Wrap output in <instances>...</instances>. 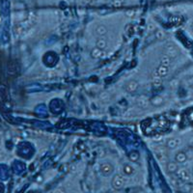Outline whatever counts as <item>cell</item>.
<instances>
[{
	"mask_svg": "<svg viewBox=\"0 0 193 193\" xmlns=\"http://www.w3.org/2000/svg\"><path fill=\"white\" fill-rule=\"evenodd\" d=\"M138 88V83L136 81H133V80H131V81H128L126 86H125V89L130 92V93H132L134 91H136V89Z\"/></svg>",
	"mask_w": 193,
	"mask_h": 193,
	"instance_id": "cell-3",
	"label": "cell"
},
{
	"mask_svg": "<svg viewBox=\"0 0 193 193\" xmlns=\"http://www.w3.org/2000/svg\"><path fill=\"white\" fill-rule=\"evenodd\" d=\"M124 183H125V180L121 175H116L113 178V180H112V186H113L115 189L122 188Z\"/></svg>",
	"mask_w": 193,
	"mask_h": 193,
	"instance_id": "cell-1",
	"label": "cell"
},
{
	"mask_svg": "<svg viewBox=\"0 0 193 193\" xmlns=\"http://www.w3.org/2000/svg\"><path fill=\"white\" fill-rule=\"evenodd\" d=\"M113 171H114V168L110 163L105 162V163H102L101 165V172L103 176L107 177V176H109V175H111L112 173H113Z\"/></svg>",
	"mask_w": 193,
	"mask_h": 193,
	"instance_id": "cell-2",
	"label": "cell"
},
{
	"mask_svg": "<svg viewBox=\"0 0 193 193\" xmlns=\"http://www.w3.org/2000/svg\"><path fill=\"white\" fill-rule=\"evenodd\" d=\"M53 193H66L65 190H64L63 188H57V189H55L53 191Z\"/></svg>",
	"mask_w": 193,
	"mask_h": 193,
	"instance_id": "cell-20",
	"label": "cell"
},
{
	"mask_svg": "<svg viewBox=\"0 0 193 193\" xmlns=\"http://www.w3.org/2000/svg\"><path fill=\"white\" fill-rule=\"evenodd\" d=\"M130 158L132 160V161H137L139 158V154L137 152H132L131 154L130 155Z\"/></svg>",
	"mask_w": 193,
	"mask_h": 193,
	"instance_id": "cell-12",
	"label": "cell"
},
{
	"mask_svg": "<svg viewBox=\"0 0 193 193\" xmlns=\"http://www.w3.org/2000/svg\"><path fill=\"white\" fill-rule=\"evenodd\" d=\"M9 178V170L6 165H0V180H7Z\"/></svg>",
	"mask_w": 193,
	"mask_h": 193,
	"instance_id": "cell-4",
	"label": "cell"
},
{
	"mask_svg": "<svg viewBox=\"0 0 193 193\" xmlns=\"http://www.w3.org/2000/svg\"><path fill=\"white\" fill-rule=\"evenodd\" d=\"M186 174H187L186 172H183V171H182V174H181V176L182 177V178L187 179V178H188V177H187V175H186Z\"/></svg>",
	"mask_w": 193,
	"mask_h": 193,
	"instance_id": "cell-22",
	"label": "cell"
},
{
	"mask_svg": "<svg viewBox=\"0 0 193 193\" xmlns=\"http://www.w3.org/2000/svg\"><path fill=\"white\" fill-rule=\"evenodd\" d=\"M163 37H164V36L162 35V33H161V32H159V31H158V32H157V39H159V40H161V39H162Z\"/></svg>",
	"mask_w": 193,
	"mask_h": 193,
	"instance_id": "cell-21",
	"label": "cell"
},
{
	"mask_svg": "<svg viewBox=\"0 0 193 193\" xmlns=\"http://www.w3.org/2000/svg\"><path fill=\"white\" fill-rule=\"evenodd\" d=\"M186 155L184 154H182V152H180V154H178L177 155V157H176V159H177V161H179V162H182V161H184V160H186Z\"/></svg>",
	"mask_w": 193,
	"mask_h": 193,
	"instance_id": "cell-13",
	"label": "cell"
},
{
	"mask_svg": "<svg viewBox=\"0 0 193 193\" xmlns=\"http://www.w3.org/2000/svg\"><path fill=\"white\" fill-rule=\"evenodd\" d=\"M96 32L98 33L99 35H104L106 33V28L104 26H99L98 28H96Z\"/></svg>",
	"mask_w": 193,
	"mask_h": 193,
	"instance_id": "cell-14",
	"label": "cell"
},
{
	"mask_svg": "<svg viewBox=\"0 0 193 193\" xmlns=\"http://www.w3.org/2000/svg\"><path fill=\"white\" fill-rule=\"evenodd\" d=\"M169 64H170V59H169V57H163L161 60V66L168 67Z\"/></svg>",
	"mask_w": 193,
	"mask_h": 193,
	"instance_id": "cell-16",
	"label": "cell"
},
{
	"mask_svg": "<svg viewBox=\"0 0 193 193\" xmlns=\"http://www.w3.org/2000/svg\"><path fill=\"white\" fill-rule=\"evenodd\" d=\"M115 193H120V192H118V191H117V192H115Z\"/></svg>",
	"mask_w": 193,
	"mask_h": 193,
	"instance_id": "cell-24",
	"label": "cell"
},
{
	"mask_svg": "<svg viewBox=\"0 0 193 193\" xmlns=\"http://www.w3.org/2000/svg\"><path fill=\"white\" fill-rule=\"evenodd\" d=\"M151 102H152V104H154V105H160V104L163 102V99L161 98V96H154V98L151 100Z\"/></svg>",
	"mask_w": 193,
	"mask_h": 193,
	"instance_id": "cell-8",
	"label": "cell"
},
{
	"mask_svg": "<svg viewBox=\"0 0 193 193\" xmlns=\"http://www.w3.org/2000/svg\"><path fill=\"white\" fill-rule=\"evenodd\" d=\"M124 173L126 174V175H131L132 173H133V168L131 166V165H128V164H127V165H125L124 166Z\"/></svg>",
	"mask_w": 193,
	"mask_h": 193,
	"instance_id": "cell-11",
	"label": "cell"
},
{
	"mask_svg": "<svg viewBox=\"0 0 193 193\" xmlns=\"http://www.w3.org/2000/svg\"><path fill=\"white\" fill-rule=\"evenodd\" d=\"M167 168H168V171L169 172H172V173L177 170V166H176L175 163H169L168 166H167Z\"/></svg>",
	"mask_w": 193,
	"mask_h": 193,
	"instance_id": "cell-15",
	"label": "cell"
},
{
	"mask_svg": "<svg viewBox=\"0 0 193 193\" xmlns=\"http://www.w3.org/2000/svg\"><path fill=\"white\" fill-rule=\"evenodd\" d=\"M152 83H154L155 86L158 87L160 84H161V80H160L159 78H157V79H154V81H152Z\"/></svg>",
	"mask_w": 193,
	"mask_h": 193,
	"instance_id": "cell-19",
	"label": "cell"
},
{
	"mask_svg": "<svg viewBox=\"0 0 193 193\" xmlns=\"http://www.w3.org/2000/svg\"><path fill=\"white\" fill-rule=\"evenodd\" d=\"M4 192V187H3V184L0 183V193H3Z\"/></svg>",
	"mask_w": 193,
	"mask_h": 193,
	"instance_id": "cell-23",
	"label": "cell"
},
{
	"mask_svg": "<svg viewBox=\"0 0 193 193\" xmlns=\"http://www.w3.org/2000/svg\"><path fill=\"white\" fill-rule=\"evenodd\" d=\"M103 55H104L103 50L100 49V48H98V47L94 48V49L92 50V52H91V56L93 58H101Z\"/></svg>",
	"mask_w": 193,
	"mask_h": 193,
	"instance_id": "cell-5",
	"label": "cell"
},
{
	"mask_svg": "<svg viewBox=\"0 0 193 193\" xmlns=\"http://www.w3.org/2000/svg\"><path fill=\"white\" fill-rule=\"evenodd\" d=\"M157 76H164L167 75V72H168V67H165V66H161L160 65L158 67V69L157 70Z\"/></svg>",
	"mask_w": 193,
	"mask_h": 193,
	"instance_id": "cell-6",
	"label": "cell"
},
{
	"mask_svg": "<svg viewBox=\"0 0 193 193\" xmlns=\"http://www.w3.org/2000/svg\"><path fill=\"white\" fill-rule=\"evenodd\" d=\"M101 101H107L109 100V95H108L107 93H102V94L101 95Z\"/></svg>",
	"mask_w": 193,
	"mask_h": 193,
	"instance_id": "cell-17",
	"label": "cell"
},
{
	"mask_svg": "<svg viewBox=\"0 0 193 193\" xmlns=\"http://www.w3.org/2000/svg\"><path fill=\"white\" fill-rule=\"evenodd\" d=\"M137 103H138V105L142 108H146L148 106V104H149V101L148 100L145 98V96H141V98L138 99L137 101Z\"/></svg>",
	"mask_w": 193,
	"mask_h": 193,
	"instance_id": "cell-7",
	"label": "cell"
},
{
	"mask_svg": "<svg viewBox=\"0 0 193 193\" xmlns=\"http://www.w3.org/2000/svg\"><path fill=\"white\" fill-rule=\"evenodd\" d=\"M106 45H107V43L105 40L100 39V40H98V42H96V47L100 48V49H101V50L104 49V48L106 47Z\"/></svg>",
	"mask_w": 193,
	"mask_h": 193,
	"instance_id": "cell-9",
	"label": "cell"
},
{
	"mask_svg": "<svg viewBox=\"0 0 193 193\" xmlns=\"http://www.w3.org/2000/svg\"><path fill=\"white\" fill-rule=\"evenodd\" d=\"M168 146L170 147V148H174V147L177 146V143H176L175 140H170V141L168 142Z\"/></svg>",
	"mask_w": 193,
	"mask_h": 193,
	"instance_id": "cell-18",
	"label": "cell"
},
{
	"mask_svg": "<svg viewBox=\"0 0 193 193\" xmlns=\"http://www.w3.org/2000/svg\"><path fill=\"white\" fill-rule=\"evenodd\" d=\"M165 49H166V52H167V54H169L170 56H174L173 52L177 53V52L175 51V50H176V48H175L173 45H166Z\"/></svg>",
	"mask_w": 193,
	"mask_h": 193,
	"instance_id": "cell-10",
	"label": "cell"
}]
</instances>
